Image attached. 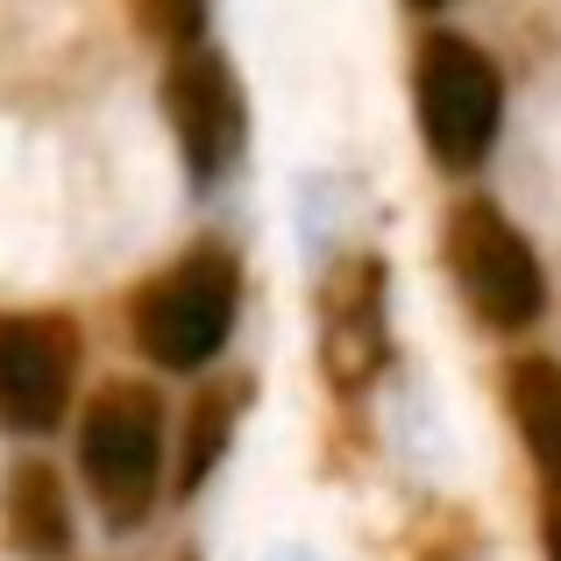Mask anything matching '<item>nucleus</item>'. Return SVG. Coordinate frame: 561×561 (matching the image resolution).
I'll use <instances>...</instances> for the list:
<instances>
[{"label": "nucleus", "instance_id": "f257e3e1", "mask_svg": "<svg viewBox=\"0 0 561 561\" xmlns=\"http://www.w3.org/2000/svg\"><path fill=\"white\" fill-rule=\"evenodd\" d=\"M234 299H242L234 256L192 249V256H179L164 277H150V285L136 291L128 328H136V342H142L150 363H164V370H206V363L220 356V342H228V328H234Z\"/></svg>", "mask_w": 561, "mask_h": 561}, {"label": "nucleus", "instance_id": "f03ea898", "mask_svg": "<svg viewBox=\"0 0 561 561\" xmlns=\"http://www.w3.org/2000/svg\"><path fill=\"white\" fill-rule=\"evenodd\" d=\"M79 469H85V491L100 497V512L114 526H136L157 505V483H164V405H157V391L107 383L85 405Z\"/></svg>", "mask_w": 561, "mask_h": 561}, {"label": "nucleus", "instance_id": "7ed1b4c3", "mask_svg": "<svg viewBox=\"0 0 561 561\" xmlns=\"http://www.w3.org/2000/svg\"><path fill=\"white\" fill-rule=\"evenodd\" d=\"M412 107H420V136H426L440 171H477L497 142L505 93H497V71L477 43L426 36L420 71H412Z\"/></svg>", "mask_w": 561, "mask_h": 561}, {"label": "nucleus", "instance_id": "20e7f679", "mask_svg": "<svg viewBox=\"0 0 561 561\" xmlns=\"http://www.w3.org/2000/svg\"><path fill=\"white\" fill-rule=\"evenodd\" d=\"M448 263H455V285L462 299L477 306L491 328L519 334L540 320L548 306V277H540V256L526 249V234L497 214L491 199H462L448 214Z\"/></svg>", "mask_w": 561, "mask_h": 561}, {"label": "nucleus", "instance_id": "39448f33", "mask_svg": "<svg viewBox=\"0 0 561 561\" xmlns=\"http://www.w3.org/2000/svg\"><path fill=\"white\" fill-rule=\"evenodd\" d=\"M79 334L65 313H0V426L50 434L71 405Z\"/></svg>", "mask_w": 561, "mask_h": 561}, {"label": "nucleus", "instance_id": "423d86ee", "mask_svg": "<svg viewBox=\"0 0 561 561\" xmlns=\"http://www.w3.org/2000/svg\"><path fill=\"white\" fill-rule=\"evenodd\" d=\"M164 100H171V128H179L192 185L206 192L214 179H228L234 150H242V85H234L228 57L206 50V43H185V50L171 57Z\"/></svg>", "mask_w": 561, "mask_h": 561}, {"label": "nucleus", "instance_id": "0eeeda50", "mask_svg": "<svg viewBox=\"0 0 561 561\" xmlns=\"http://www.w3.org/2000/svg\"><path fill=\"white\" fill-rule=\"evenodd\" d=\"M328 342H320V363H328L334 383H370L383 363V271L377 263H356L348 277L328 285Z\"/></svg>", "mask_w": 561, "mask_h": 561}, {"label": "nucleus", "instance_id": "6e6552de", "mask_svg": "<svg viewBox=\"0 0 561 561\" xmlns=\"http://www.w3.org/2000/svg\"><path fill=\"white\" fill-rule=\"evenodd\" d=\"M0 526H8V548L22 561H57L71 548V512H65V491H57L50 462H14L8 469Z\"/></svg>", "mask_w": 561, "mask_h": 561}, {"label": "nucleus", "instance_id": "1a4fd4ad", "mask_svg": "<svg viewBox=\"0 0 561 561\" xmlns=\"http://www.w3.org/2000/svg\"><path fill=\"white\" fill-rule=\"evenodd\" d=\"M512 420H519L534 462L548 469V483H561V363L548 356L512 363Z\"/></svg>", "mask_w": 561, "mask_h": 561}, {"label": "nucleus", "instance_id": "9d476101", "mask_svg": "<svg viewBox=\"0 0 561 561\" xmlns=\"http://www.w3.org/2000/svg\"><path fill=\"white\" fill-rule=\"evenodd\" d=\"M234 412H242V391H206L199 405H192V434H185V469H179V491H199V483L214 477L220 448H228Z\"/></svg>", "mask_w": 561, "mask_h": 561}, {"label": "nucleus", "instance_id": "9b49d317", "mask_svg": "<svg viewBox=\"0 0 561 561\" xmlns=\"http://www.w3.org/2000/svg\"><path fill=\"white\" fill-rule=\"evenodd\" d=\"M150 14H157V28H164L171 43H199V28H206V0H150Z\"/></svg>", "mask_w": 561, "mask_h": 561}, {"label": "nucleus", "instance_id": "f8f14e48", "mask_svg": "<svg viewBox=\"0 0 561 561\" xmlns=\"http://www.w3.org/2000/svg\"><path fill=\"white\" fill-rule=\"evenodd\" d=\"M548 561H561V497L548 505Z\"/></svg>", "mask_w": 561, "mask_h": 561}, {"label": "nucleus", "instance_id": "ddd939ff", "mask_svg": "<svg viewBox=\"0 0 561 561\" xmlns=\"http://www.w3.org/2000/svg\"><path fill=\"white\" fill-rule=\"evenodd\" d=\"M412 8H440V0H412Z\"/></svg>", "mask_w": 561, "mask_h": 561}, {"label": "nucleus", "instance_id": "4468645a", "mask_svg": "<svg viewBox=\"0 0 561 561\" xmlns=\"http://www.w3.org/2000/svg\"><path fill=\"white\" fill-rule=\"evenodd\" d=\"M285 561H306V554H285Z\"/></svg>", "mask_w": 561, "mask_h": 561}, {"label": "nucleus", "instance_id": "2eb2a0df", "mask_svg": "<svg viewBox=\"0 0 561 561\" xmlns=\"http://www.w3.org/2000/svg\"><path fill=\"white\" fill-rule=\"evenodd\" d=\"M185 561H192V554H185Z\"/></svg>", "mask_w": 561, "mask_h": 561}]
</instances>
